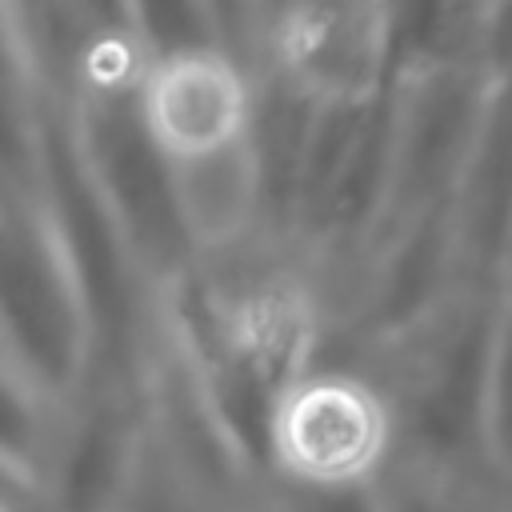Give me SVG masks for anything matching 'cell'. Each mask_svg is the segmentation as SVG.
Listing matches in <instances>:
<instances>
[{"instance_id":"obj_1","label":"cell","mask_w":512,"mask_h":512,"mask_svg":"<svg viewBox=\"0 0 512 512\" xmlns=\"http://www.w3.org/2000/svg\"><path fill=\"white\" fill-rule=\"evenodd\" d=\"M264 456L308 496H356L396 452V404L352 368L300 364L264 400Z\"/></svg>"},{"instance_id":"obj_2","label":"cell","mask_w":512,"mask_h":512,"mask_svg":"<svg viewBox=\"0 0 512 512\" xmlns=\"http://www.w3.org/2000/svg\"><path fill=\"white\" fill-rule=\"evenodd\" d=\"M132 124L160 172L204 164L260 140L256 84L228 48L172 40L152 48L132 76Z\"/></svg>"},{"instance_id":"obj_3","label":"cell","mask_w":512,"mask_h":512,"mask_svg":"<svg viewBox=\"0 0 512 512\" xmlns=\"http://www.w3.org/2000/svg\"><path fill=\"white\" fill-rule=\"evenodd\" d=\"M396 0H280L268 16V68L312 116L368 112L396 64Z\"/></svg>"},{"instance_id":"obj_4","label":"cell","mask_w":512,"mask_h":512,"mask_svg":"<svg viewBox=\"0 0 512 512\" xmlns=\"http://www.w3.org/2000/svg\"><path fill=\"white\" fill-rule=\"evenodd\" d=\"M168 204L184 240L200 252L236 248L260 216L264 152L260 140L188 168H168Z\"/></svg>"},{"instance_id":"obj_5","label":"cell","mask_w":512,"mask_h":512,"mask_svg":"<svg viewBox=\"0 0 512 512\" xmlns=\"http://www.w3.org/2000/svg\"><path fill=\"white\" fill-rule=\"evenodd\" d=\"M0 512H24V508H20V504H16V500H12V496L0 488Z\"/></svg>"}]
</instances>
